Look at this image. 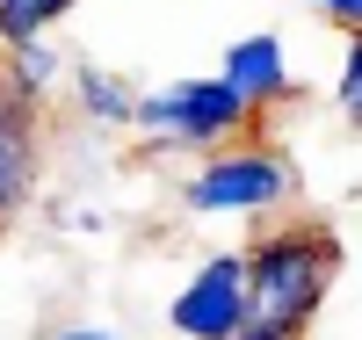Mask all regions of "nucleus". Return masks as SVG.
<instances>
[{
  "label": "nucleus",
  "instance_id": "1",
  "mask_svg": "<svg viewBox=\"0 0 362 340\" xmlns=\"http://www.w3.org/2000/svg\"><path fill=\"white\" fill-rule=\"evenodd\" d=\"M326 246L312 239H283L254 261V283H239V333L232 340H283L297 319L319 304L326 290Z\"/></svg>",
  "mask_w": 362,
  "mask_h": 340
},
{
  "label": "nucleus",
  "instance_id": "9",
  "mask_svg": "<svg viewBox=\"0 0 362 340\" xmlns=\"http://www.w3.org/2000/svg\"><path fill=\"white\" fill-rule=\"evenodd\" d=\"M66 340H109V333H66Z\"/></svg>",
  "mask_w": 362,
  "mask_h": 340
},
{
  "label": "nucleus",
  "instance_id": "4",
  "mask_svg": "<svg viewBox=\"0 0 362 340\" xmlns=\"http://www.w3.org/2000/svg\"><path fill=\"white\" fill-rule=\"evenodd\" d=\"M276 196H283V167L276 160H218L196 181L203 210H254V203H276Z\"/></svg>",
  "mask_w": 362,
  "mask_h": 340
},
{
  "label": "nucleus",
  "instance_id": "6",
  "mask_svg": "<svg viewBox=\"0 0 362 340\" xmlns=\"http://www.w3.org/2000/svg\"><path fill=\"white\" fill-rule=\"evenodd\" d=\"M58 8H73V0H0V29L22 44V37H37V29H44Z\"/></svg>",
  "mask_w": 362,
  "mask_h": 340
},
{
  "label": "nucleus",
  "instance_id": "3",
  "mask_svg": "<svg viewBox=\"0 0 362 340\" xmlns=\"http://www.w3.org/2000/svg\"><path fill=\"white\" fill-rule=\"evenodd\" d=\"M239 283H247L239 261H210L196 283L174 297V326L196 333V340H232L239 333Z\"/></svg>",
  "mask_w": 362,
  "mask_h": 340
},
{
  "label": "nucleus",
  "instance_id": "2",
  "mask_svg": "<svg viewBox=\"0 0 362 340\" xmlns=\"http://www.w3.org/2000/svg\"><path fill=\"white\" fill-rule=\"evenodd\" d=\"M239 109H247V102H239L225 80H181V87H167V95L138 102L145 123L181 131V138H210V131H225V123H239Z\"/></svg>",
  "mask_w": 362,
  "mask_h": 340
},
{
  "label": "nucleus",
  "instance_id": "7",
  "mask_svg": "<svg viewBox=\"0 0 362 340\" xmlns=\"http://www.w3.org/2000/svg\"><path fill=\"white\" fill-rule=\"evenodd\" d=\"M15 189H22V138L0 123V210L15 203Z\"/></svg>",
  "mask_w": 362,
  "mask_h": 340
},
{
  "label": "nucleus",
  "instance_id": "5",
  "mask_svg": "<svg viewBox=\"0 0 362 340\" xmlns=\"http://www.w3.org/2000/svg\"><path fill=\"white\" fill-rule=\"evenodd\" d=\"M225 87L239 102H261V95H276L283 87V51H276V37H247L232 51V66H225Z\"/></svg>",
  "mask_w": 362,
  "mask_h": 340
},
{
  "label": "nucleus",
  "instance_id": "8",
  "mask_svg": "<svg viewBox=\"0 0 362 340\" xmlns=\"http://www.w3.org/2000/svg\"><path fill=\"white\" fill-rule=\"evenodd\" d=\"M326 8H334V15H355V8H362V0H326Z\"/></svg>",
  "mask_w": 362,
  "mask_h": 340
}]
</instances>
